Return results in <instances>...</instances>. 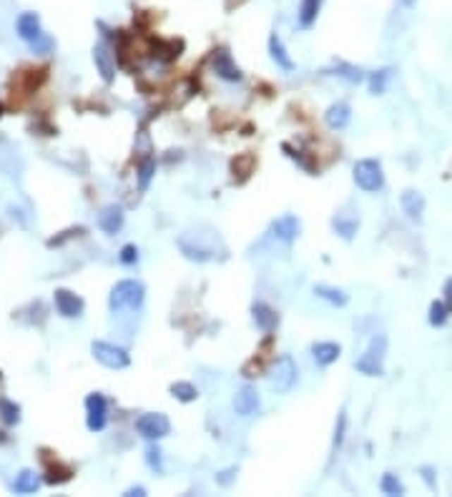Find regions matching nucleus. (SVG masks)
<instances>
[{
  "label": "nucleus",
  "instance_id": "14",
  "mask_svg": "<svg viewBox=\"0 0 452 497\" xmlns=\"http://www.w3.org/2000/svg\"><path fill=\"white\" fill-rule=\"evenodd\" d=\"M214 70H216V75H221L224 80H241L239 66L231 61V56L226 51H219L216 56H214Z\"/></svg>",
  "mask_w": 452,
  "mask_h": 497
},
{
  "label": "nucleus",
  "instance_id": "10",
  "mask_svg": "<svg viewBox=\"0 0 452 497\" xmlns=\"http://www.w3.org/2000/svg\"><path fill=\"white\" fill-rule=\"evenodd\" d=\"M271 234H274V239L284 241V244H292L299 236V219L294 214H284V216H279L271 223Z\"/></svg>",
  "mask_w": 452,
  "mask_h": 497
},
{
  "label": "nucleus",
  "instance_id": "32",
  "mask_svg": "<svg viewBox=\"0 0 452 497\" xmlns=\"http://www.w3.org/2000/svg\"><path fill=\"white\" fill-rule=\"evenodd\" d=\"M146 462H149V467L156 470V472L164 470V465H161V450L159 447H149V452H146Z\"/></svg>",
  "mask_w": 452,
  "mask_h": 497
},
{
  "label": "nucleus",
  "instance_id": "33",
  "mask_svg": "<svg viewBox=\"0 0 452 497\" xmlns=\"http://www.w3.org/2000/svg\"><path fill=\"white\" fill-rule=\"evenodd\" d=\"M121 264H136L138 262V249L133 244H126L121 249Z\"/></svg>",
  "mask_w": 452,
  "mask_h": 497
},
{
  "label": "nucleus",
  "instance_id": "29",
  "mask_svg": "<svg viewBox=\"0 0 452 497\" xmlns=\"http://www.w3.org/2000/svg\"><path fill=\"white\" fill-rule=\"evenodd\" d=\"M382 492L384 495H405V487L397 480V474H384L382 477Z\"/></svg>",
  "mask_w": 452,
  "mask_h": 497
},
{
  "label": "nucleus",
  "instance_id": "25",
  "mask_svg": "<svg viewBox=\"0 0 452 497\" xmlns=\"http://www.w3.org/2000/svg\"><path fill=\"white\" fill-rule=\"evenodd\" d=\"M171 395L181 402H194L196 397H199V389L191 382H176V384H171Z\"/></svg>",
  "mask_w": 452,
  "mask_h": 497
},
{
  "label": "nucleus",
  "instance_id": "23",
  "mask_svg": "<svg viewBox=\"0 0 452 497\" xmlns=\"http://www.w3.org/2000/svg\"><path fill=\"white\" fill-rule=\"evenodd\" d=\"M314 294L319 299H326L329 304H334V307H344V304H347V294H344L342 289H332V286H314Z\"/></svg>",
  "mask_w": 452,
  "mask_h": 497
},
{
  "label": "nucleus",
  "instance_id": "18",
  "mask_svg": "<svg viewBox=\"0 0 452 497\" xmlns=\"http://www.w3.org/2000/svg\"><path fill=\"white\" fill-rule=\"evenodd\" d=\"M352 118V111H349L347 103H334L326 111V126L329 128H344Z\"/></svg>",
  "mask_w": 452,
  "mask_h": 497
},
{
  "label": "nucleus",
  "instance_id": "5",
  "mask_svg": "<svg viewBox=\"0 0 452 497\" xmlns=\"http://www.w3.org/2000/svg\"><path fill=\"white\" fill-rule=\"evenodd\" d=\"M136 432L141 434L143 440H161L171 432V422H169L166 415L161 412H146L136 419Z\"/></svg>",
  "mask_w": 452,
  "mask_h": 497
},
{
  "label": "nucleus",
  "instance_id": "1",
  "mask_svg": "<svg viewBox=\"0 0 452 497\" xmlns=\"http://www.w3.org/2000/svg\"><path fill=\"white\" fill-rule=\"evenodd\" d=\"M146 299V289L141 281L136 279H123L111 289L109 307L114 312H123V309H138Z\"/></svg>",
  "mask_w": 452,
  "mask_h": 497
},
{
  "label": "nucleus",
  "instance_id": "6",
  "mask_svg": "<svg viewBox=\"0 0 452 497\" xmlns=\"http://www.w3.org/2000/svg\"><path fill=\"white\" fill-rule=\"evenodd\" d=\"M91 352L98 362L109 369H126L131 364V357L123 347H116V344H109V342H93L91 344Z\"/></svg>",
  "mask_w": 452,
  "mask_h": 497
},
{
  "label": "nucleus",
  "instance_id": "3",
  "mask_svg": "<svg viewBox=\"0 0 452 497\" xmlns=\"http://www.w3.org/2000/svg\"><path fill=\"white\" fill-rule=\"evenodd\" d=\"M355 183L362 191H379L384 186V173H382V164L374 159H362L355 164Z\"/></svg>",
  "mask_w": 452,
  "mask_h": 497
},
{
  "label": "nucleus",
  "instance_id": "12",
  "mask_svg": "<svg viewBox=\"0 0 452 497\" xmlns=\"http://www.w3.org/2000/svg\"><path fill=\"white\" fill-rule=\"evenodd\" d=\"M18 35L25 40V43H35V40L43 38V28H40V18L35 16V13H23V16L18 18Z\"/></svg>",
  "mask_w": 452,
  "mask_h": 497
},
{
  "label": "nucleus",
  "instance_id": "27",
  "mask_svg": "<svg viewBox=\"0 0 452 497\" xmlns=\"http://www.w3.org/2000/svg\"><path fill=\"white\" fill-rule=\"evenodd\" d=\"M334 229H337V234H342L344 239H352V236L357 234V229H360V221H357V219H349V221L334 219Z\"/></svg>",
  "mask_w": 452,
  "mask_h": 497
},
{
  "label": "nucleus",
  "instance_id": "28",
  "mask_svg": "<svg viewBox=\"0 0 452 497\" xmlns=\"http://www.w3.org/2000/svg\"><path fill=\"white\" fill-rule=\"evenodd\" d=\"M154 171H156V164H154V161H143L141 168H138V189H141V191L149 189V183H151V176H154Z\"/></svg>",
  "mask_w": 452,
  "mask_h": 497
},
{
  "label": "nucleus",
  "instance_id": "19",
  "mask_svg": "<svg viewBox=\"0 0 452 497\" xmlns=\"http://www.w3.org/2000/svg\"><path fill=\"white\" fill-rule=\"evenodd\" d=\"M40 487V477L33 472V470H23V472L18 474L16 482H13V492L18 495H30Z\"/></svg>",
  "mask_w": 452,
  "mask_h": 497
},
{
  "label": "nucleus",
  "instance_id": "13",
  "mask_svg": "<svg viewBox=\"0 0 452 497\" xmlns=\"http://www.w3.org/2000/svg\"><path fill=\"white\" fill-rule=\"evenodd\" d=\"M98 226H101V231H104V234H109V236L118 234L121 226H123V209H121V206H116V204L106 206L104 211L98 214Z\"/></svg>",
  "mask_w": 452,
  "mask_h": 497
},
{
  "label": "nucleus",
  "instance_id": "15",
  "mask_svg": "<svg viewBox=\"0 0 452 497\" xmlns=\"http://www.w3.org/2000/svg\"><path fill=\"white\" fill-rule=\"evenodd\" d=\"M339 355H342V347L334 344V342H317L314 347H312V357H314V362L317 364H322V367L337 362Z\"/></svg>",
  "mask_w": 452,
  "mask_h": 497
},
{
  "label": "nucleus",
  "instance_id": "31",
  "mask_svg": "<svg viewBox=\"0 0 452 497\" xmlns=\"http://www.w3.org/2000/svg\"><path fill=\"white\" fill-rule=\"evenodd\" d=\"M344 427H347V415H344V412H339V417H337V429H334V450H339V447H342V440H344Z\"/></svg>",
  "mask_w": 452,
  "mask_h": 497
},
{
  "label": "nucleus",
  "instance_id": "7",
  "mask_svg": "<svg viewBox=\"0 0 452 497\" xmlns=\"http://www.w3.org/2000/svg\"><path fill=\"white\" fill-rule=\"evenodd\" d=\"M109 422V405L101 392H93L86 397V424L91 432H101Z\"/></svg>",
  "mask_w": 452,
  "mask_h": 497
},
{
  "label": "nucleus",
  "instance_id": "35",
  "mask_svg": "<svg viewBox=\"0 0 452 497\" xmlns=\"http://www.w3.org/2000/svg\"><path fill=\"white\" fill-rule=\"evenodd\" d=\"M3 442H6V434H3V432H0V445H3Z\"/></svg>",
  "mask_w": 452,
  "mask_h": 497
},
{
  "label": "nucleus",
  "instance_id": "4",
  "mask_svg": "<svg viewBox=\"0 0 452 497\" xmlns=\"http://www.w3.org/2000/svg\"><path fill=\"white\" fill-rule=\"evenodd\" d=\"M294 382H297V364H294V360L289 355H281L269 372L271 389L279 392V395H284V392H289V389L294 387Z\"/></svg>",
  "mask_w": 452,
  "mask_h": 497
},
{
  "label": "nucleus",
  "instance_id": "16",
  "mask_svg": "<svg viewBox=\"0 0 452 497\" xmlns=\"http://www.w3.org/2000/svg\"><path fill=\"white\" fill-rule=\"evenodd\" d=\"M269 53H271V61H274V63L279 66L281 70H294V61L286 56L284 43H281V38L276 33L269 38Z\"/></svg>",
  "mask_w": 452,
  "mask_h": 497
},
{
  "label": "nucleus",
  "instance_id": "20",
  "mask_svg": "<svg viewBox=\"0 0 452 497\" xmlns=\"http://www.w3.org/2000/svg\"><path fill=\"white\" fill-rule=\"evenodd\" d=\"M402 209L410 219H420L424 211V199L417 194V191H405L402 194Z\"/></svg>",
  "mask_w": 452,
  "mask_h": 497
},
{
  "label": "nucleus",
  "instance_id": "30",
  "mask_svg": "<svg viewBox=\"0 0 452 497\" xmlns=\"http://www.w3.org/2000/svg\"><path fill=\"white\" fill-rule=\"evenodd\" d=\"M389 75H392V70L384 68V70H379V73H374L372 78H369V88H372V93H382V91H384V86H387Z\"/></svg>",
  "mask_w": 452,
  "mask_h": 497
},
{
  "label": "nucleus",
  "instance_id": "22",
  "mask_svg": "<svg viewBox=\"0 0 452 497\" xmlns=\"http://www.w3.org/2000/svg\"><path fill=\"white\" fill-rule=\"evenodd\" d=\"M71 477H73V470H71L68 465L56 462V467H53V465H48V472H46V482H48V485H61V482H68Z\"/></svg>",
  "mask_w": 452,
  "mask_h": 497
},
{
  "label": "nucleus",
  "instance_id": "9",
  "mask_svg": "<svg viewBox=\"0 0 452 497\" xmlns=\"http://www.w3.org/2000/svg\"><path fill=\"white\" fill-rule=\"evenodd\" d=\"M259 407H262V402H259V395L257 389L249 387V384H244V387L236 392L234 397V410L239 417H252V415H257Z\"/></svg>",
  "mask_w": 452,
  "mask_h": 497
},
{
  "label": "nucleus",
  "instance_id": "34",
  "mask_svg": "<svg viewBox=\"0 0 452 497\" xmlns=\"http://www.w3.org/2000/svg\"><path fill=\"white\" fill-rule=\"evenodd\" d=\"M126 495L128 497H141V495H146V490H143V487H131V490H126Z\"/></svg>",
  "mask_w": 452,
  "mask_h": 497
},
{
  "label": "nucleus",
  "instance_id": "21",
  "mask_svg": "<svg viewBox=\"0 0 452 497\" xmlns=\"http://www.w3.org/2000/svg\"><path fill=\"white\" fill-rule=\"evenodd\" d=\"M319 6L322 0H302V6H299V25L302 28L314 25L317 16H319Z\"/></svg>",
  "mask_w": 452,
  "mask_h": 497
},
{
  "label": "nucleus",
  "instance_id": "26",
  "mask_svg": "<svg viewBox=\"0 0 452 497\" xmlns=\"http://www.w3.org/2000/svg\"><path fill=\"white\" fill-rule=\"evenodd\" d=\"M452 309L447 307L445 302H435L429 307V324L432 326H442L447 321V314H450Z\"/></svg>",
  "mask_w": 452,
  "mask_h": 497
},
{
  "label": "nucleus",
  "instance_id": "2",
  "mask_svg": "<svg viewBox=\"0 0 452 497\" xmlns=\"http://www.w3.org/2000/svg\"><path fill=\"white\" fill-rule=\"evenodd\" d=\"M384 355H387V337L377 334V337H372L365 355L355 362V369L367 377H379L384 372Z\"/></svg>",
  "mask_w": 452,
  "mask_h": 497
},
{
  "label": "nucleus",
  "instance_id": "24",
  "mask_svg": "<svg viewBox=\"0 0 452 497\" xmlns=\"http://www.w3.org/2000/svg\"><path fill=\"white\" fill-rule=\"evenodd\" d=\"M0 419H3L8 427L18 424L20 422V407H18L16 402H11V400H0Z\"/></svg>",
  "mask_w": 452,
  "mask_h": 497
},
{
  "label": "nucleus",
  "instance_id": "17",
  "mask_svg": "<svg viewBox=\"0 0 452 497\" xmlns=\"http://www.w3.org/2000/svg\"><path fill=\"white\" fill-rule=\"evenodd\" d=\"M252 314H254V324L259 326L262 331H271L276 326V314L274 309H269L267 304H254L252 307Z\"/></svg>",
  "mask_w": 452,
  "mask_h": 497
},
{
  "label": "nucleus",
  "instance_id": "8",
  "mask_svg": "<svg viewBox=\"0 0 452 497\" xmlns=\"http://www.w3.org/2000/svg\"><path fill=\"white\" fill-rule=\"evenodd\" d=\"M53 299H56L58 314L66 317V319H78V317L83 314V299H80L78 294L68 292V289H56Z\"/></svg>",
  "mask_w": 452,
  "mask_h": 497
},
{
  "label": "nucleus",
  "instance_id": "36",
  "mask_svg": "<svg viewBox=\"0 0 452 497\" xmlns=\"http://www.w3.org/2000/svg\"><path fill=\"white\" fill-rule=\"evenodd\" d=\"M0 116H3V106H0Z\"/></svg>",
  "mask_w": 452,
  "mask_h": 497
},
{
  "label": "nucleus",
  "instance_id": "11",
  "mask_svg": "<svg viewBox=\"0 0 452 497\" xmlns=\"http://www.w3.org/2000/svg\"><path fill=\"white\" fill-rule=\"evenodd\" d=\"M93 61H96L101 78H104L106 83H111L116 73V56L111 53V48L106 46V43H98V46L93 48Z\"/></svg>",
  "mask_w": 452,
  "mask_h": 497
}]
</instances>
